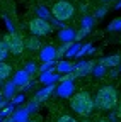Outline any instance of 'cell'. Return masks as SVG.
Segmentation results:
<instances>
[{"instance_id": "f1b7e54d", "label": "cell", "mask_w": 121, "mask_h": 122, "mask_svg": "<svg viewBox=\"0 0 121 122\" xmlns=\"http://www.w3.org/2000/svg\"><path fill=\"white\" fill-rule=\"evenodd\" d=\"M106 14H108V9H106V7H102V9H99V10L96 12V15H94V17H96V19H99V17H104Z\"/></svg>"}, {"instance_id": "ffe728a7", "label": "cell", "mask_w": 121, "mask_h": 122, "mask_svg": "<svg viewBox=\"0 0 121 122\" xmlns=\"http://www.w3.org/2000/svg\"><path fill=\"white\" fill-rule=\"evenodd\" d=\"M80 48H82V44L80 42H75V44H72L70 48H68V51H67V58H73V56H77L79 54V51H80Z\"/></svg>"}, {"instance_id": "603a6c76", "label": "cell", "mask_w": 121, "mask_h": 122, "mask_svg": "<svg viewBox=\"0 0 121 122\" xmlns=\"http://www.w3.org/2000/svg\"><path fill=\"white\" fill-rule=\"evenodd\" d=\"M9 56V49H7V46L4 41H0V61H5Z\"/></svg>"}, {"instance_id": "d4e9b609", "label": "cell", "mask_w": 121, "mask_h": 122, "mask_svg": "<svg viewBox=\"0 0 121 122\" xmlns=\"http://www.w3.org/2000/svg\"><path fill=\"white\" fill-rule=\"evenodd\" d=\"M108 29H109V30H119V29H121V19H114V20L109 24Z\"/></svg>"}, {"instance_id": "5bb4252c", "label": "cell", "mask_w": 121, "mask_h": 122, "mask_svg": "<svg viewBox=\"0 0 121 122\" xmlns=\"http://www.w3.org/2000/svg\"><path fill=\"white\" fill-rule=\"evenodd\" d=\"M29 112L27 110V107L26 109H21V110H16L14 112V115H12V122H27L29 120Z\"/></svg>"}, {"instance_id": "7c38bea8", "label": "cell", "mask_w": 121, "mask_h": 122, "mask_svg": "<svg viewBox=\"0 0 121 122\" xmlns=\"http://www.w3.org/2000/svg\"><path fill=\"white\" fill-rule=\"evenodd\" d=\"M58 39L62 41L63 44H65V42H73V41H75V30H73L72 27H63V29H60Z\"/></svg>"}, {"instance_id": "9a60e30c", "label": "cell", "mask_w": 121, "mask_h": 122, "mask_svg": "<svg viewBox=\"0 0 121 122\" xmlns=\"http://www.w3.org/2000/svg\"><path fill=\"white\" fill-rule=\"evenodd\" d=\"M16 92H17V86L14 81H9L5 86H4V92H2V95L7 98V100H12L14 97H16Z\"/></svg>"}, {"instance_id": "d590c367", "label": "cell", "mask_w": 121, "mask_h": 122, "mask_svg": "<svg viewBox=\"0 0 121 122\" xmlns=\"http://www.w3.org/2000/svg\"><path fill=\"white\" fill-rule=\"evenodd\" d=\"M102 2H109V0H102Z\"/></svg>"}, {"instance_id": "5b68a950", "label": "cell", "mask_w": 121, "mask_h": 122, "mask_svg": "<svg viewBox=\"0 0 121 122\" xmlns=\"http://www.w3.org/2000/svg\"><path fill=\"white\" fill-rule=\"evenodd\" d=\"M29 30L31 34L36 36V37H43V36H48L51 32V24L44 19H39V17H34L29 20Z\"/></svg>"}, {"instance_id": "52a82bcc", "label": "cell", "mask_w": 121, "mask_h": 122, "mask_svg": "<svg viewBox=\"0 0 121 122\" xmlns=\"http://www.w3.org/2000/svg\"><path fill=\"white\" fill-rule=\"evenodd\" d=\"M55 93H56L58 97H62V98H72L73 93H75V83H73L72 80H68V81H60V85H58L56 90H55Z\"/></svg>"}, {"instance_id": "484cf974", "label": "cell", "mask_w": 121, "mask_h": 122, "mask_svg": "<svg viewBox=\"0 0 121 122\" xmlns=\"http://www.w3.org/2000/svg\"><path fill=\"white\" fill-rule=\"evenodd\" d=\"M24 70H26V71H27L29 75H34V73L38 71V66H36L34 63H27V66H26Z\"/></svg>"}, {"instance_id": "cb8c5ba5", "label": "cell", "mask_w": 121, "mask_h": 122, "mask_svg": "<svg viewBox=\"0 0 121 122\" xmlns=\"http://www.w3.org/2000/svg\"><path fill=\"white\" fill-rule=\"evenodd\" d=\"M56 122H79L77 119H75L73 115H68V114H62L58 119H56Z\"/></svg>"}, {"instance_id": "ba28073f", "label": "cell", "mask_w": 121, "mask_h": 122, "mask_svg": "<svg viewBox=\"0 0 121 122\" xmlns=\"http://www.w3.org/2000/svg\"><path fill=\"white\" fill-rule=\"evenodd\" d=\"M39 58L43 63H48V61H55L56 59V48L51 44H46L41 48V53H39Z\"/></svg>"}, {"instance_id": "1f68e13d", "label": "cell", "mask_w": 121, "mask_h": 122, "mask_svg": "<svg viewBox=\"0 0 121 122\" xmlns=\"http://www.w3.org/2000/svg\"><path fill=\"white\" fill-rule=\"evenodd\" d=\"M96 122H109L108 119H99V120H96Z\"/></svg>"}, {"instance_id": "8992f818", "label": "cell", "mask_w": 121, "mask_h": 122, "mask_svg": "<svg viewBox=\"0 0 121 122\" xmlns=\"http://www.w3.org/2000/svg\"><path fill=\"white\" fill-rule=\"evenodd\" d=\"M96 63L94 61H79V63L73 65V70H72V75L73 78H82V76H87L92 73Z\"/></svg>"}, {"instance_id": "2e32d148", "label": "cell", "mask_w": 121, "mask_h": 122, "mask_svg": "<svg viewBox=\"0 0 121 122\" xmlns=\"http://www.w3.org/2000/svg\"><path fill=\"white\" fill-rule=\"evenodd\" d=\"M24 46H26L27 49H31V51H36V49L41 48V39L36 37V36H31V37H27L24 41Z\"/></svg>"}, {"instance_id": "836d02e7", "label": "cell", "mask_w": 121, "mask_h": 122, "mask_svg": "<svg viewBox=\"0 0 121 122\" xmlns=\"http://www.w3.org/2000/svg\"><path fill=\"white\" fill-rule=\"evenodd\" d=\"M82 122H90V120H89V119H84V120H82Z\"/></svg>"}, {"instance_id": "277c9868", "label": "cell", "mask_w": 121, "mask_h": 122, "mask_svg": "<svg viewBox=\"0 0 121 122\" xmlns=\"http://www.w3.org/2000/svg\"><path fill=\"white\" fill-rule=\"evenodd\" d=\"M24 37L19 34V32H9L4 36V42L7 46V49L10 54H22V51L26 49V46H24Z\"/></svg>"}, {"instance_id": "30bf717a", "label": "cell", "mask_w": 121, "mask_h": 122, "mask_svg": "<svg viewBox=\"0 0 121 122\" xmlns=\"http://www.w3.org/2000/svg\"><path fill=\"white\" fill-rule=\"evenodd\" d=\"M39 80H41V83H43L44 86H48V85H55V83L60 80V75H56V73H55V70H51V71H44V73H41Z\"/></svg>"}, {"instance_id": "d6a6232c", "label": "cell", "mask_w": 121, "mask_h": 122, "mask_svg": "<svg viewBox=\"0 0 121 122\" xmlns=\"http://www.w3.org/2000/svg\"><path fill=\"white\" fill-rule=\"evenodd\" d=\"M2 98H4V95H2V92H0V102H2Z\"/></svg>"}, {"instance_id": "d6986e66", "label": "cell", "mask_w": 121, "mask_h": 122, "mask_svg": "<svg viewBox=\"0 0 121 122\" xmlns=\"http://www.w3.org/2000/svg\"><path fill=\"white\" fill-rule=\"evenodd\" d=\"M10 75H12V66L9 63H5V61H0V81L7 80Z\"/></svg>"}, {"instance_id": "8d00e7d4", "label": "cell", "mask_w": 121, "mask_h": 122, "mask_svg": "<svg viewBox=\"0 0 121 122\" xmlns=\"http://www.w3.org/2000/svg\"><path fill=\"white\" fill-rule=\"evenodd\" d=\"M2 120H4V119H2V117H0V122H2Z\"/></svg>"}, {"instance_id": "ac0fdd59", "label": "cell", "mask_w": 121, "mask_h": 122, "mask_svg": "<svg viewBox=\"0 0 121 122\" xmlns=\"http://www.w3.org/2000/svg\"><path fill=\"white\" fill-rule=\"evenodd\" d=\"M55 70H56L58 73H62V75H67V73H72L73 65L70 63V61H60V63H56Z\"/></svg>"}, {"instance_id": "4316f807", "label": "cell", "mask_w": 121, "mask_h": 122, "mask_svg": "<svg viewBox=\"0 0 121 122\" xmlns=\"http://www.w3.org/2000/svg\"><path fill=\"white\" fill-rule=\"evenodd\" d=\"M89 32H90V30H85V29H80V30H77V32H75V41H79V39L85 37Z\"/></svg>"}, {"instance_id": "44dd1931", "label": "cell", "mask_w": 121, "mask_h": 122, "mask_svg": "<svg viewBox=\"0 0 121 122\" xmlns=\"http://www.w3.org/2000/svg\"><path fill=\"white\" fill-rule=\"evenodd\" d=\"M36 12H38V17H39V19H44V20H48V19H50V15H51V10L44 9V5L36 7Z\"/></svg>"}, {"instance_id": "6da1fadb", "label": "cell", "mask_w": 121, "mask_h": 122, "mask_svg": "<svg viewBox=\"0 0 121 122\" xmlns=\"http://www.w3.org/2000/svg\"><path fill=\"white\" fill-rule=\"evenodd\" d=\"M118 103H119V93L113 85L101 86L94 97V105L99 110H113L114 107H118Z\"/></svg>"}, {"instance_id": "7402d4cb", "label": "cell", "mask_w": 121, "mask_h": 122, "mask_svg": "<svg viewBox=\"0 0 121 122\" xmlns=\"http://www.w3.org/2000/svg\"><path fill=\"white\" fill-rule=\"evenodd\" d=\"M106 70H108V68H104V66L99 63V65H96V66H94V70H92V75L96 76V78H102V76L106 75Z\"/></svg>"}, {"instance_id": "74e56055", "label": "cell", "mask_w": 121, "mask_h": 122, "mask_svg": "<svg viewBox=\"0 0 121 122\" xmlns=\"http://www.w3.org/2000/svg\"><path fill=\"white\" fill-rule=\"evenodd\" d=\"M119 71H121V65H119Z\"/></svg>"}, {"instance_id": "e0dca14e", "label": "cell", "mask_w": 121, "mask_h": 122, "mask_svg": "<svg viewBox=\"0 0 121 122\" xmlns=\"http://www.w3.org/2000/svg\"><path fill=\"white\" fill-rule=\"evenodd\" d=\"M94 24H96V17L94 15H84L82 17V20H80V29H85V30H90L94 27Z\"/></svg>"}, {"instance_id": "3957f363", "label": "cell", "mask_w": 121, "mask_h": 122, "mask_svg": "<svg viewBox=\"0 0 121 122\" xmlns=\"http://www.w3.org/2000/svg\"><path fill=\"white\" fill-rule=\"evenodd\" d=\"M73 14H75V5L68 0H58L51 7V15L56 19V22H62V24L65 20H70Z\"/></svg>"}, {"instance_id": "8fae6325", "label": "cell", "mask_w": 121, "mask_h": 122, "mask_svg": "<svg viewBox=\"0 0 121 122\" xmlns=\"http://www.w3.org/2000/svg\"><path fill=\"white\" fill-rule=\"evenodd\" d=\"M101 65L104 68H116L121 65V56L119 54H109V56H104L101 59Z\"/></svg>"}, {"instance_id": "9c48e42d", "label": "cell", "mask_w": 121, "mask_h": 122, "mask_svg": "<svg viewBox=\"0 0 121 122\" xmlns=\"http://www.w3.org/2000/svg\"><path fill=\"white\" fill-rule=\"evenodd\" d=\"M12 81L16 83L17 88H22V86H26L29 81H31V75H29L26 70H19L16 75H14V80Z\"/></svg>"}, {"instance_id": "4fadbf2b", "label": "cell", "mask_w": 121, "mask_h": 122, "mask_svg": "<svg viewBox=\"0 0 121 122\" xmlns=\"http://www.w3.org/2000/svg\"><path fill=\"white\" fill-rule=\"evenodd\" d=\"M55 90H56V86H55V85H48V86L41 88L39 92H36L34 100H36V102H44V100H46L51 93H55Z\"/></svg>"}, {"instance_id": "e575fe53", "label": "cell", "mask_w": 121, "mask_h": 122, "mask_svg": "<svg viewBox=\"0 0 121 122\" xmlns=\"http://www.w3.org/2000/svg\"><path fill=\"white\" fill-rule=\"evenodd\" d=\"M27 122H38V120H31V119H29V120H27Z\"/></svg>"}, {"instance_id": "83f0119b", "label": "cell", "mask_w": 121, "mask_h": 122, "mask_svg": "<svg viewBox=\"0 0 121 122\" xmlns=\"http://www.w3.org/2000/svg\"><path fill=\"white\" fill-rule=\"evenodd\" d=\"M22 102H24V95H16V97L12 98L10 103H12V105H17V103H22Z\"/></svg>"}, {"instance_id": "7a4b0ae2", "label": "cell", "mask_w": 121, "mask_h": 122, "mask_svg": "<svg viewBox=\"0 0 121 122\" xmlns=\"http://www.w3.org/2000/svg\"><path fill=\"white\" fill-rule=\"evenodd\" d=\"M70 109L77 115L87 119V115H90L92 110L96 109L94 97L90 95L87 90H80V92H77V93H73V97L70 98Z\"/></svg>"}, {"instance_id": "f546056e", "label": "cell", "mask_w": 121, "mask_h": 122, "mask_svg": "<svg viewBox=\"0 0 121 122\" xmlns=\"http://www.w3.org/2000/svg\"><path fill=\"white\" fill-rule=\"evenodd\" d=\"M5 103H7V100H2V102H0V112L4 110V107H5Z\"/></svg>"}, {"instance_id": "4dcf8cb0", "label": "cell", "mask_w": 121, "mask_h": 122, "mask_svg": "<svg viewBox=\"0 0 121 122\" xmlns=\"http://www.w3.org/2000/svg\"><path fill=\"white\" fill-rule=\"evenodd\" d=\"M90 5H87V4H82V12H87V9H89Z\"/></svg>"}]
</instances>
